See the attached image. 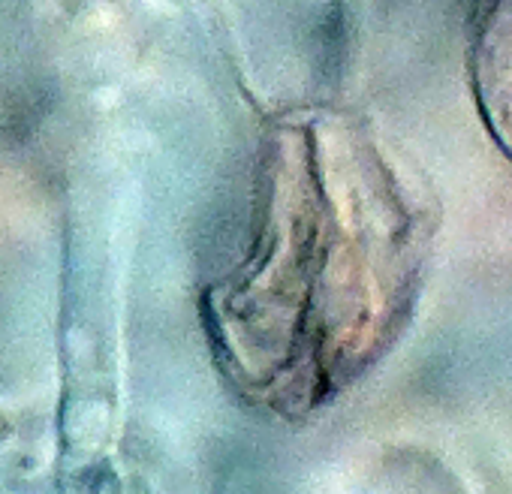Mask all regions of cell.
<instances>
[{
    "instance_id": "obj_1",
    "label": "cell",
    "mask_w": 512,
    "mask_h": 494,
    "mask_svg": "<svg viewBox=\"0 0 512 494\" xmlns=\"http://www.w3.org/2000/svg\"><path fill=\"white\" fill-rule=\"evenodd\" d=\"M470 85L485 130L512 160V0H476Z\"/></svg>"
}]
</instances>
